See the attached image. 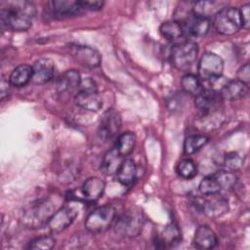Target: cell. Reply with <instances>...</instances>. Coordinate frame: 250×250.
Segmentation results:
<instances>
[{
    "label": "cell",
    "instance_id": "1",
    "mask_svg": "<svg viewBox=\"0 0 250 250\" xmlns=\"http://www.w3.org/2000/svg\"><path fill=\"white\" fill-rule=\"evenodd\" d=\"M35 16L36 8L30 1L16 0L1 3V24L14 31L27 30L32 25Z\"/></svg>",
    "mask_w": 250,
    "mask_h": 250
},
{
    "label": "cell",
    "instance_id": "2",
    "mask_svg": "<svg viewBox=\"0 0 250 250\" xmlns=\"http://www.w3.org/2000/svg\"><path fill=\"white\" fill-rule=\"evenodd\" d=\"M58 209L57 200L53 197L39 198L23 208L20 220L26 229H40L48 224Z\"/></svg>",
    "mask_w": 250,
    "mask_h": 250
},
{
    "label": "cell",
    "instance_id": "3",
    "mask_svg": "<svg viewBox=\"0 0 250 250\" xmlns=\"http://www.w3.org/2000/svg\"><path fill=\"white\" fill-rule=\"evenodd\" d=\"M198 45L194 41L186 40L176 44L170 53L172 64L179 70H187L195 62L198 55Z\"/></svg>",
    "mask_w": 250,
    "mask_h": 250
},
{
    "label": "cell",
    "instance_id": "4",
    "mask_svg": "<svg viewBox=\"0 0 250 250\" xmlns=\"http://www.w3.org/2000/svg\"><path fill=\"white\" fill-rule=\"evenodd\" d=\"M74 103L77 106L88 111H98L101 109L103 101L96 83L92 78L88 77L81 80L79 91L74 98Z\"/></svg>",
    "mask_w": 250,
    "mask_h": 250
},
{
    "label": "cell",
    "instance_id": "5",
    "mask_svg": "<svg viewBox=\"0 0 250 250\" xmlns=\"http://www.w3.org/2000/svg\"><path fill=\"white\" fill-rule=\"evenodd\" d=\"M115 208L110 204L94 209L86 218L85 229L91 233H101L110 228L115 218Z\"/></svg>",
    "mask_w": 250,
    "mask_h": 250
},
{
    "label": "cell",
    "instance_id": "6",
    "mask_svg": "<svg viewBox=\"0 0 250 250\" xmlns=\"http://www.w3.org/2000/svg\"><path fill=\"white\" fill-rule=\"evenodd\" d=\"M213 25L220 34H235L242 27L238 9L233 7H224L214 16Z\"/></svg>",
    "mask_w": 250,
    "mask_h": 250
},
{
    "label": "cell",
    "instance_id": "7",
    "mask_svg": "<svg viewBox=\"0 0 250 250\" xmlns=\"http://www.w3.org/2000/svg\"><path fill=\"white\" fill-rule=\"evenodd\" d=\"M144 223L145 219L142 210L131 208L117 220L115 230L122 236L135 237L141 233Z\"/></svg>",
    "mask_w": 250,
    "mask_h": 250
},
{
    "label": "cell",
    "instance_id": "8",
    "mask_svg": "<svg viewBox=\"0 0 250 250\" xmlns=\"http://www.w3.org/2000/svg\"><path fill=\"white\" fill-rule=\"evenodd\" d=\"M197 71L200 80L214 81L223 74L224 61L219 55L206 52L199 60Z\"/></svg>",
    "mask_w": 250,
    "mask_h": 250
},
{
    "label": "cell",
    "instance_id": "9",
    "mask_svg": "<svg viewBox=\"0 0 250 250\" xmlns=\"http://www.w3.org/2000/svg\"><path fill=\"white\" fill-rule=\"evenodd\" d=\"M202 195L203 197H195L193 203L195 208L204 215L210 218H216L225 214L228 211V202L224 197L219 196V193Z\"/></svg>",
    "mask_w": 250,
    "mask_h": 250
},
{
    "label": "cell",
    "instance_id": "10",
    "mask_svg": "<svg viewBox=\"0 0 250 250\" xmlns=\"http://www.w3.org/2000/svg\"><path fill=\"white\" fill-rule=\"evenodd\" d=\"M82 9L80 1L54 0L49 2L47 13L53 19H65L78 15Z\"/></svg>",
    "mask_w": 250,
    "mask_h": 250
},
{
    "label": "cell",
    "instance_id": "11",
    "mask_svg": "<svg viewBox=\"0 0 250 250\" xmlns=\"http://www.w3.org/2000/svg\"><path fill=\"white\" fill-rule=\"evenodd\" d=\"M77 216L76 208L63 206L59 208L46 225L52 233H58L67 229Z\"/></svg>",
    "mask_w": 250,
    "mask_h": 250
},
{
    "label": "cell",
    "instance_id": "12",
    "mask_svg": "<svg viewBox=\"0 0 250 250\" xmlns=\"http://www.w3.org/2000/svg\"><path fill=\"white\" fill-rule=\"evenodd\" d=\"M121 128V117L114 110L106 111L99 125L98 135L104 140L107 141L115 137Z\"/></svg>",
    "mask_w": 250,
    "mask_h": 250
},
{
    "label": "cell",
    "instance_id": "13",
    "mask_svg": "<svg viewBox=\"0 0 250 250\" xmlns=\"http://www.w3.org/2000/svg\"><path fill=\"white\" fill-rule=\"evenodd\" d=\"M178 21L182 24L184 32H187L192 36L205 35L210 27L209 19L195 15L192 12L188 13L186 17Z\"/></svg>",
    "mask_w": 250,
    "mask_h": 250
},
{
    "label": "cell",
    "instance_id": "14",
    "mask_svg": "<svg viewBox=\"0 0 250 250\" xmlns=\"http://www.w3.org/2000/svg\"><path fill=\"white\" fill-rule=\"evenodd\" d=\"M70 53L80 64L87 67H97L102 62L100 53L96 49L89 46H71Z\"/></svg>",
    "mask_w": 250,
    "mask_h": 250
},
{
    "label": "cell",
    "instance_id": "15",
    "mask_svg": "<svg viewBox=\"0 0 250 250\" xmlns=\"http://www.w3.org/2000/svg\"><path fill=\"white\" fill-rule=\"evenodd\" d=\"M55 74V65L52 60L41 58L32 65V79L35 84H45L49 82Z\"/></svg>",
    "mask_w": 250,
    "mask_h": 250
},
{
    "label": "cell",
    "instance_id": "16",
    "mask_svg": "<svg viewBox=\"0 0 250 250\" xmlns=\"http://www.w3.org/2000/svg\"><path fill=\"white\" fill-rule=\"evenodd\" d=\"M223 99L219 92L214 90L203 89L200 94L195 97V106L201 112H209L220 109Z\"/></svg>",
    "mask_w": 250,
    "mask_h": 250
},
{
    "label": "cell",
    "instance_id": "17",
    "mask_svg": "<svg viewBox=\"0 0 250 250\" xmlns=\"http://www.w3.org/2000/svg\"><path fill=\"white\" fill-rule=\"evenodd\" d=\"M104 188L105 184L101 178L91 177L84 182L81 188V192L86 201L94 202L103 195Z\"/></svg>",
    "mask_w": 250,
    "mask_h": 250
},
{
    "label": "cell",
    "instance_id": "18",
    "mask_svg": "<svg viewBox=\"0 0 250 250\" xmlns=\"http://www.w3.org/2000/svg\"><path fill=\"white\" fill-rule=\"evenodd\" d=\"M249 86L241 81L234 79L227 82L219 92L223 101H233L245 97L248 94Z\"/></svg>",
    "mask_w": 250,
    "mask_h": 250
},
{
    "label": "cell",
    "instance_id": "19",
    "mask_svg": "<svg viewBox=\"0 0 250 250\" xmlns=\"http://www.w3.org/2000/svg\"><path fill=\"white\" fill-rule=\"evenodd\" d=\"M224 121V115L220 109L209 111V112H201V115L195 120V126L200 131H212L221 126Z\"/></svg>",
    "mask_w": 250,
    "mask_h": 250
},
{
    "label": "cell",
    "instance_id": "20",
    "mask_svg": "<svg viewBox=\"0 0 250 250\" xmlns=\"http://www.w3.org/2000/svg\"><path fill=\"white\" fill-rule=\"evenodd\" d=\"M194 245L199 249H212L217 245L216 233L208 226H199L193 237Z\"/></svg>",
    "mask_w": 250,
    "mask_h": 250
},
{
    "label": "cell",
    "instance_id": "21",
    "mask_svg": "<svg viewBox=\"0 0 250 250\" xmlns=\"http://www.w3.org/2000/svg\"><path fill=\"white\" fill-rule=\"evenodd\" d=\"M81 80L80 74L76 69H68L58 78L56 88L61 93L71 92L79 88Z\"/></svg>",
    "mask_w": 250,
    "mask_h": 250
},
{
    "label": "cell",
    "instance_id": "22",
    "mask_svg": "<svg viewBox=\"0 0 250 250\" xmlns=\"http://www.w3.org/2000/svg\"><path fill=\"white\" fill-rule=\"evenodd\" d=\"M116 179L123 186H130L137 177V167L133 159L125 158L115 173Z\"/></svg>",
    "mask_w": 250,
    "mask_h": 250
},
{
    "label": "cell",
    "instance_id": "23",
    "mask_svg": "<svg viewBox=\"0 0 250 250\" xmlns=\"http://www.w3.org/2000/svg\"><path fill=\"white\" fill-rule=\"evenodd\" d=\"M32 79V66L20 64L13 69L10 74L9 82L11 86L20 88L25 86Z\"/></svg>",
    "mask_w": 250,
    "mask_h": 250
},
{
    "label": "cell",
    "instance_id": "24",
    "mask_svg": "<svg viewBox=\"0 0 250 250\" xmlns=\"http://www.w3.org/2000/svg\"><path fill=\"white\" fill-rule=\"evenodd\" d=\"M124 159L125 157L120 155L117 152V150L114 147H112L104 154L103 158V161L101 164L102 172L105 175L115 174Z\"/></svg>",
    "mask_w": 250,
    "mask_h": 250
},
{
    "label": "cell",
    "instance_id": "25",
    "mask_svg": "<svg viewBox=\"0 0 250 250\" xmlns=\"http://www.w3.org/2000/svg\"><path fill=\"white\" fill-rule=\"evenodd\" d=\"M156 247L173 246L181 241V230L175 224H170L166 226L161 233L155 240Z\"/></svg>",
    "mask_w": 250,
    "mask_h": 250
},
{
    "label": "cell",
    "instance_id": "26",
    "mask_svg": "<svg viewBox=\"0 0 250 250\" xmlns=\"http://www.w3.org/2000/svg\"><path fill=\"white\" fill-rule=\"evenodd\" d=\"M136 146V135L132 132H125L118 136L113 147L117 150V152L126 157L129 155Z\"/></svg>",
    "mask_w": 250,
    "mask_h": 250
},
{
    "label": "cell",
    "instance_id": "27",
    "mask_svg": "<svg viewBox=\"0 0 250 250\" xmlns=\"http://www.w3.org/2000/svg\"><path fill=\"white\" fill-rule=\"evenodd\" d=\"M222 3L216 1H201L196 2L192 6L191 12L200 17L209 19L211 16H215L221 9H223Z\"/></svg>",
    "mask_w": 250,
    "mask_h": 250
},
{
    "label": "cell",
    "instance_id": "28",
    "mask_svg": "<svg viewBox=\"0 0 250 250\" xmlns=\"http://www.w3.org/2000/svg\"><path fill=\"white\" fill-rule=\"evenodd\" d=\"M160 34L169 41H175L183 37L184 29L178 21H164L159 27Z\"/></svg>",
    "mask_w": 250,
    "mask_h": 250
},
{
    "label": "cell",
    "instance_id": "29",
    "mask_svg": "<svg viewBox=\"0 0 250 250\" xmlns=\"http://www.w3.org/2000/svg\"><path fill=\"white\" fill-rule=\"evenodd\" d=\"M181 85H182L183 90L187 94L194 96V97H196L198 94H200L202 92V90L204 89L199 77L194 74H191V73H188L183 76V78L181 80Z\"/></svg>",
    "mask_w": 250,
    "mask_h": 250
},
{
    "label": "cell",
    "instance_id": "30",
    "mask_svg": "<svg viewBox=\"0 0 250 250\" xmlns=\"http://www.w3.org/2000/svg\"><path fill=\"white\" fill-rule=\"evenodd\" d=\"M209 139L205 135H191L188 136L184 143V151L187 155H190L198 151L201 147H203Z\"/></svg>",
    "mask_w": 250,
    "mask_h": 250
},
{
    "label": "cell",
    "instance_id": "31",
    "mask_svg": "<svg viewBox=\"0 0 250 250\" xmlns=\"http://www.w3.org/2000/svg\"><path fill=\"white\" fill-rule=\"evenodd\" d=\"M219 184L221 189H230L233 188L237 182V177L234 172H230L228 170H220L214 174H212Z\"/></svg>",
    "mask_w": 250,
    "mask_h": 250
},
{
    "label": "cell",
    "instance_id": "32",
    "mask_svg": "<svg viewBox=\"0 0 250 250\" xmlns=\"http://www.w3.org/2000/svg\"><path fill=\"white\" fill-rule=\"evenodd\" d=\"M177 173L179 174L180 177L189 180L195 177L197 173V168L196 164L194 163L193 160L189 158H185L181 160L177 166Z\"/></svg>",
    "mask_w": 250,
    "mask_h": 250
},
{
    "label": "cell",
    "instance_id": "33",
    "mask_svg": "<svg viewBox=\"0 0 250 250\" xmlns=\"http://www.w3.org/2000/svg\"><path fill=\"white\" fill-rule=\"evenodd\" d=\"M221 190L222 189L213 175H209L205 177L199 184V191L201 194H204V195L217 194V193H220Z\"/></svg>",
    "mask_w": 250,
    "mask_h": 250
},
{
    "label": "cell",
    "instance_id": "34",
    "mask_svg": "<svg viewBox=\"0 0 250 250\" xmlns=\"http://www.w3.org/2000/svg\"><path fill=\"white\" fill-rule=\"evenodd\" d=\"M223 165L225 167V170L235 172L242 167L243 158L236 152H229L224 156Z\"/></svg>",
    "mask_w": 250,
    "mask_h": 250
},
{
    "label": "cell",
    "instance_id": "35",
    "mask_svg": "<svg viewBox=\"0 0 250 250\" xmlns=\"http://www.w3.org/2000/svg\"><path fill=\"white\" fill-rule=\"evenodd\" d=\"M56 240L51 235H42L31 240L26 246L27 249H42L49 250L54 247Z\"/></svg>",
    "mask_w": 250,
    "mask_h": 250
},
{
    "label": "cell",
    "instance_id": "36",
    "mask_svg": "<svg viewBox=\"0 0 250 250\" xmlns=\"http://www.w3.org/2000/svg\"><path fill=\"white\" fill-rule=\"evenodd\" d=\"M242 27L248 29L250 26V4H244L238 9Z\"/></svg>",
    "mask_w": 250,
    "mask_h": 250
},
{
    "label": "cell",
    "instance_id": "37",
    "mask_svg": "<svg viewBox=\"0 0 250 250\" xmlns=\"http://www.w3.org/2000/svg\"><path fill=\"white\" fill-rule=\"evenodd\" d=\"M237 80L241 81L242 83L246 84V85H249V82H250V69H249V63L246 62L244 63L242 66L239 67L238 71H237Z\"/></svg>",
    "mask_w": 250,
    "mask_h": 250
},
{
    "label": "cell",
    "instance_id": "38",
    "mask_svg": "<svg viewBox=\"0 0 250 250\" xmlns=\"http://www.w3.org/2000/svg\"><path fill=\"white\" fill-rule=\"evenodd\" d=\"M81 6L83 9L87 10H92V11H98L104 6L103 1H91V0H86V1H80Z\"/></svg>",
    "mask_w": 250,
    "mask_h": 250
},
{
    "label": "cell",
    "instance_id": "39",
    "mask_svg": "<svg viewBox=\"0 0 250 250\" xmlns=\"http://www.w3.org/2000/svg\"><path fill=\"white\" fill-rule=\"evenodd\" d=\"M10 82L8 80H5L4 78L1 79L0 82V96H1V100H4L6 96L9 95V91H10Z\"/></svg>",
    "mask_w": 250,
    "mask_h": 250
}]
</instances>
